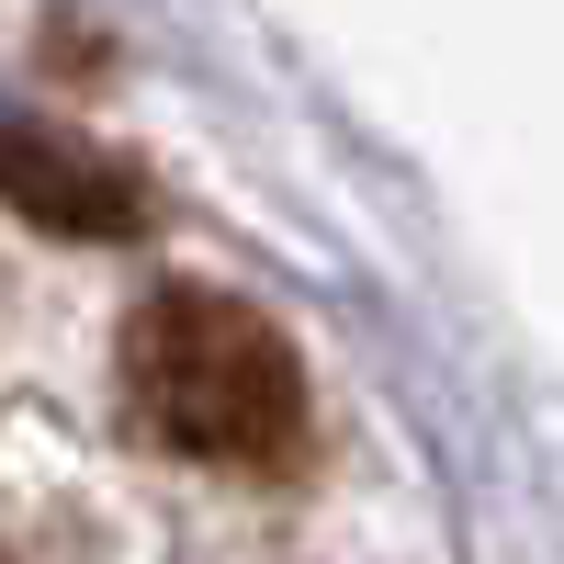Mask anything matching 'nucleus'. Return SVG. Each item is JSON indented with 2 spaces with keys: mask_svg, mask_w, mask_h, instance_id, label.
<instances>
[{
  "mask_svg": "<svg viewBox=\"0 0 564 564\" xmlns=\"http://www.w3.org/2000/svg\"><path fill=\"white\" fill-rule=\"evenodd\" d=\"M0 204L23 226H45V238H135L148 226V181L68 124L0 113Z\"/></svg>",
  "mask_w": 564,
  "mask_h": 564,
  "instance_id": "nucleus-2",
  "label": "nucleus"
},
{
  "mask_svg": "<svg viewBox=\"0 0 564 564\" xmlns=\"http://www.w3.org/2000/svg\"><path fill=\"white\" fill-rule=\"evenodd\" d=\"M124 406L159 452L215 463V475H294L316 417L294 339L215 282H159L124 316Z\"/></svg>",
  "mask_w": 564,
  "mask_h": 564,
  "instance_id": "nucleus-1",
  "label": "nucleus"
}]
</instances>
